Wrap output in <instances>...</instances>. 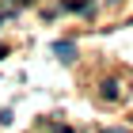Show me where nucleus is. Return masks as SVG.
Instances as JSON below:
<instances>
[{"instance_id": "f257e3e1", "label": "nucleus", "mask_w": 133, "mask_h": 133, "mask_svg": "<svg viewBox=\"0 0 133 133\" xmlns=\"http://www.w3.org/2000/svg\"><path fill=\"white\" fill-rule=\"evenodd\" d=\"M53 53H57L61 61H72V57H76V46H72V42H53Z\"/></svg>"}, {"instance_id": "f03ea898", "label": "nucleus", "mask_w": 133, "mask_h": 133, "mask_svg": "<svg viewBox=\"0 0 133 133\" xmlns=\"http://www.w3.org/2000/svg\"><path fill=\"white\" fill-rule=\"evenodd\" d=\"M103 99H118V84H103Z\"/></svg>"}, {"instance_id": "7ed1b4c3", "label": "nucleus", "mask_w": 133, "mask_h": 133, "mask_svg": "<svg viewBox=\"0 0 133 133\" xmlns=\"http://www.w3.org/2000/svg\"><path fill=\"white\" fill-rule=\"evenodd\" d=\"M107 133H125V129H107Z\"/></svg>"}, {"instance_id": "20e7f679", "label": "nucleus", "mask_w": 133, "mask_h": 133, "mask_svg": "<svg viewBox=\"0 0 133 133\" xmlns=\"http://www.w3.org/2000/svg\"><path fill=\"white\" fill-rule=\"evenodd\" d=\"M0 57H4V46H0Z\"/></svg>"}, {"instance_id": "39448f33", "label": "nucleus", "mask_w": 133, "mask_h": 133, "mask_svg": "<svg viewBox=\"0 0 133 133\" xmlns=\"http://www.w3.org/2000/svg\"><path fill=\"white\" fill-rule=\"evenodd\" d=\"M0 23H4V15H0Z\"/></svg>"}]
</instances>
